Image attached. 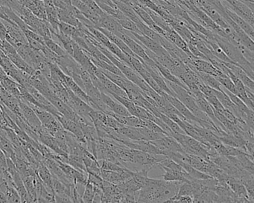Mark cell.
Returning <instances> with one entry per match:
<instances>
[{
    "instance_id": "1",
    "label": "cell",
    "mask_w": 254,
    "mask_h": 203,
    "mask_svg": "<svg viewBox=\"0 0 254 203\" xmlns=\"http://www.w3.org/2000/svg\"><path fill=\"white\" fill-rule=\"evenodd\" d=\"M213 38L216 41L220 48L223 50L226 55L235 63L240 66L247 75L254 80V65L251 64L249 61L246 60L242 55V53L239 51V49L232 44L227 38H223L217 34L213 33Z\"/></svg>"
},
{
    "instance_id": "2",
    "label": "cell",
    "mask_w": 254,
    "mask_h": 203,
    "mask_svg": "<svg viewBox=\"0 0 254 203\" xmlns=\"http://www.w3.org/2000/svg\"><path fill=\"white\" fill-rule=\"evenodd\" d=\"M165 81H166L168 87L173 92L175 97L177 98L181 103H184L192 112L194 116L197 117L199 119L203 120V121L213 123L212 119L206 114H205L204 112H202L199 109L198 106L196 104L194 98L191 96L187 89L184 88V87H181V86L178 85L175 83L170 82V81H166V80H165Z\"/></svg>"
},
{
    "instance_id": "3",
    "label": "cell",
    "mask_w": 254,
    "mask_h": 203,
    "mask_svg": "<svg viewBox=\"0 0 254 203\" xmlns=\"http://www.w3.org/2000/svg\"><path fill=\"white\" fill-rule=\"evenodd\" d=\"M117 36L121 38V39L126 43V45L129 47V49H130L137 57L142 58L144 63H146L148 66H151V65L154 64V60H151V59L147 55L146 51H145L143 46H142L139 41H136L135 38H131V37L127 35V34L125 32V30L124 32L119 33L118 35H117Z\"/></svg>"
},
{
    "instance_id": "4",
    "label": "cell",
    "mask_w": 254,
    "mask_h": 203,
    "mask_svg": "<svg viewBox=\"0 0 254 203\" xmlns=\"http://www.w3.org/2000/svg\"><path fill=\"white\" fill-rule=\"evenodd\" d=\"M19 105L23 114V120L29 124V127L35 132L37 135H40L43 130V125L37 116L36 113L32 107L23 101L19 99Z\"/></svg>"
},
{
    "instance_id": "5",
    "label": "cell",
    "mask_w": 254,
    "mask_h": 203,
    "mask_svg": "<svg viewBox=\"0 0 254 203\" xmlns=\"http://www.w3.org/2000/svg\"><path fill=\"white\" fill-rule=\"evenodd\" d=\"M188 67L196 72H203V73L209 74L212 76L216 77L222 73L221 70L217 69L210 62L203 59L191 57L190 63Z\"/></svg>"
},
{
    "instance_id": "6",
    "label": "cell",
    "mask_w": 254,
    "mask_h": 203,
    "mask_svg": "<svg viewBox=\"0 0 254 203\" xmlns=\"http://www.w3.org/2000/svg\"><path fill=\"white\" fill-rule=\"evenodd\" d=\"M56 117L60 121L61 124L65 130L72 133L83 145L85 146L87 141H86L81 127L77 123H75L72 120L69 119V118H66V117L64 116L61 113L56 115Z\"/></svg>"
},
{
    "instance_id": "7",
    "label": "cell",
    "mask_w": 254,
    "mask_h": 203,
    "mask_svg": "<svg viewBox=\"0 0 254 203\" xmlns=\"http://www.w3.org/2000/svg\"><path fill=\"white\" fill-rule=\"evenodd\" d=\"M134 172L129 169L120 170V171H111V170H102L101 169V176L103 180L108 181L111 183L118 185L126 182L133 176Z\"/></svg>"
},
{
    "instance_id": "8",
    "label": "cell",
    "mask_w": 254,
    "mask_h": 203,
    "mask_svg": "<svg viewBox=\"0 0 254 203\" xmlns=\"http://www.w3.org/2000/svg\"><path fill=\"white\" fill-rule=\"evenodd\" d=\"M94 75H96L99 78L100 82L102 83L104 88L105 89L106 94L110 95V96L111 95H117V96H121V97L128 98L126 91L120 88L117 84H114L109 78H107L99 68H98L97 70L95 72Z\"/></svg>"
},
{
    "instance_id": "9",
    "label": "cell",
    "mask_w": 254,
    "mask_h": 203,
    "mask_svg": "<svg viewBox=\"0 0 254 203\" xmlns=\"http://www.w3.org/2000/svg\"><path fill=\"white\" fill-rule=\"evenodd\" d=\"M99 28L106 29L116 35L124 32L125 30L115 18L106 13L101 16L100 19H99V25L96 29H99Z\"/></svg>"
},
{
    "instance_id": "10",
    "label": "cell",
    "mask_w": 254,
    "mask_h": 203,
    "mask_svg": "<svg viewBox=\"0 0 254 203\" xmlns=\"http://www.w3.org/2000/svg\"><path fill=\"white\" fill-rule=\"evenodd\" d=\"M224 11H225L226 14H227V17H230L233 23H236L242 30H243L251 39L254 40V31L253 26H251L246 20H244L242 17L236 14L234 11H232L229 8H224Z\"/></svg>"
},
{
    "instance_id": "11",
    "label": "cell",
    "mask_w": 254,
    "mask_h": 203,
    "mask_svg": "<svg viewBox=\"0 0 254 203\" xmlns=\"http://www.w3.org/2000/svg\"><path fill=\"white\" fill-rule=\"evenodd\" d=\"M224 63L239 79L241 80L245 87H248V89L252 90V91H254V80L251 79L240 66L235 64V63H224Z\"/></svg>"
},
{
    "instance_id": "12",
    "label": "cell",
    "mask_w": 254,
    "mask_h": 203,
    "mask_svg": "<svg viewBox=\"0 0 254 203\" xmlns=\"http://www.w3.org/2000/svg\"><path fill=\"white\" fill-rule=\"evenodd\" d=\"M178 164L181 166L184 171L187 173L189 176V180H193V179H207L212 178V176L206 173H203L200 170H197L194 167H191L187 163L183 162V161H178Z\"/></svg>"
},
{
    "instance_id": "13",
    "label": "cell",
    "mask_w": 254,
    "mask_h": 203,
    "mask_svg": "<svg viewBox=\"0 0 254 203\" xmlns=\"http://www.w3.org/2000/svg\"><path fill=\"white\" fill-rule=\"evenodd\" d=\"M117 131L126 137V139L131 141H144L142 134L139 133L137 127H128V126H122L117 129Z\"/></svg>"
},
{
    "instance_id": "14",
    "label": "cell",
    "mask_w": 254,
    "mask_h": 203,
    "mask_svg": "<svg viewBox=\"0 0 254 203\" xmlns=\"http://www.w3.org/2000/svg\"><path fill=\"white\" fill-rule=\"evenodd\" d=\"M198 78H200V81L206 84L208 87L214 89V90H218V91H222V86L221 85L218 80L212 76V75H209V74L203 73V72H196Z\"/></svg>"
},
{
    "instance_id": "15",
    "label": "cell",
    "mask_w": 254,
    "mask_h": 203,
    "mask_svg": "<svg viewBox=\"0 0 254 203\" xmlns=\"http://www.w3.org/2000/svg\"><path fill=\"white\" fill-rule=\"evenodd\" d=\"M37 173H38L40 179L42 180L44 184L48 185V186L53 187V185H52L53 175H52L50 169L47 167V166L44 162L40 163L38 170H37Z\"/></svg>"
},
{
    "instance_id": "16",
    "label": "cell",
    "mask_w": 254,
    "mask_h": 203,
    "mask_svg": "<svg viewBox=\"0 0 254 203\" xmlns=\"http://www.w3.org/2000/svg\"><path fill=\"white\" fill-rule=\"evenodd\" d=\"M137 129L139 133L142 134L144 141H147V142L158 140V139L163 138V136H167V135L163 134V133H156V132L152 131V130H149L145 127H137Z\"/></svg>"
},
{
    "instance_id": "17",
    "label": "cell",
    "mask_w": 254,
    "mask_h": 203,
    "mask_svg": "<svg viewBox=\"0 0 254 203\" xmlns=\"http://www.w3.org/2000/svg\"><path fill=\"white\" fill-rule=\"evenodd\" d=\"M111 96L114 98L115 100H117V102H120L121 104H123L128 110L130 115L137 116L136 109V105L131 100H130L128 98L121 97V96H118L117 95H111Z\"/></svg>"
},
{
    "instance_id": "18",
    "label": "cell",
    "mask_w": 254,
    "mask_h": 203,
    "mask_svg": "<svg viewBox=\"0 0 254 203\" xmlns=\"http://www.w3.org/2000/svg\"><path fill=\"white\" fill-rule=\"evenodd\" d=\"M215 78L218 80V82H219L221 85L223 87H224L226 90L231 92L232 93L237 96V91H236V87H235L233 81H231V79H230L227 75H225V74L222 72V73L220 74L219 75L215 77Z\"/></svg>"
},
{
    "instance_id": "19",
    "label": "cell",
    "mask_w": 254,
    "mask_h": 203,
    "mask_svg": "<svg viewBox=\"0 0 254 203\" xmlns=\"http://www.w3.org/2000/svg\"><path fill=\"white\" fill-rule=\"evenodd\" d=\"M44 40L45 45L47 46L52 51H53L55 54L59 56V57H63V56L68 54L67 52L61 47V46H59V44H56V43L53 41V38H45V39Z\"/></svg>"
},
{
    "instance_id": "20",
    "label": "cell",
    "mask_w": 254,
    "mask_h": 203,
    "mask_svg": "<svg viewBox=\"0 0 254 203\" xmlns=\"http://www.w3.org/2000/svg\"><path fill=\"white\" fill-rule=\"evenodd\" d=\"M5 194L8 203H21L20 195L14 188V184L8 183V189Z\"/></svg>"
},
{
    "instance_id": "21",
    "label": "cell",
    "mask_w": 254,
    "mask_h": 203,
    "mask_svg": "<svg viewBox=\"0 0 254 203\" xmlns=\"http://www.w3.org/2000/svg\"><path fill=\"white\" fill-rule=\"evenodd\" d=\"M94 195V186L87 181L85 186H84V193H83V203H93Z\"/></svg>"
},
{
    "instance_id": "22",
    "label": "cell",
    "mask_w": 254,
    "mask_h": 203,
    "mask_svg": "<svg viewBox=\"0 0 254 203\" xmlns=\"http://www.w3.org/2000/svg\"><path fill=\"white\" fill-rule=\"evenodd\" d=\"M59 32L66 35V36L72 38L74 35L76 33L78 29L68 24V23H64V22H60L59 25Z\"/></svg>"
},
{
    "instance_id": "23",
    "label": "cell",
    "mask_w": 254,
    "mask_h": 203,
    "mask_svg": "<svg viewBox=\"0 0 254 203\" xmlns=\"http://www.w3.org/2000/svg\"><path fill=\"white\" fill-rule=\"evenodd\" d=\"M143 120V127H147L149 130H152V131L156 132V133H163V134L167 135V133L161 128L159 127L155 122L153 121L148 119H142ZM168 136V135H167Z\"/></svg>"
},
{
    "instance_id": "24",
    "label": "cell",
    "mask_w": 254,
    "mask_h": 203,
    "mask_svg": "<svg viewBox=\"0 0 254 203\" xmlns=\"http://www.w3.org/2000/svg\"><path fill=\"white\" fill-rule=\"evenodd\" d=\"M106 125L108 126V127L114 129V130H117V129L121 127L122 126H123V124L118 122L114 117L109 115H107Z\"/></svg>"
},
{
    "instance_id": "25",
    "label": "cell",
    "mask_w": 254,
    "mask_h": 203,
    "mask_svg": "<svg viewBox=\"0 0 254 203\" xmlns=\"http://www.w3.org/2000/svg\"><path fill=\"white\" fill-rule=\"evenodd\" d=\"M56 203H72V199L66 193L55 194Z\"/></svg>"
},
{
    "instance_id": "26",
    "label": "cell",
    "mask_w": 254,
    "mask_h": 203,
    "mask_svg": "<svg viewBox=\"0 0 254 203\" xmlns=\"http://www.w3.org/2000/svg\"><path fill=\"white\" fill-rule=\"evenodd\" d=\"M245 122H246V124H248V127H249L251 130H254V113L253 109H249L248 112H247Z\"/></svg>"
},
{
    "instance_id": "27",
    "label": "cell",
    "mask_w": 254,
    "mask_h": 203,
    "mask_svg": "<svg viewBox=\"0 0 254 203\" xmlns=\"http://www.w3.org/2000/svg\"><path fill=\"white\" fill-rule=\"evenodd\" d=\"M0 203H8L7 201L6 196L2 191H0Z\"/></svg>"
},
{
    "instance_id": "28",
    "label": "cell",
    "mask_w": 254,
    "mask_h": 203,
    "mask_svg": "<svg viewBox=\"0 0 254 203\" xmlns=\"http://www.w3.org/2000/svg\"><path fill=\"white\" fill-rule=\"evenodd\" d=\"M245 4V2H248V7L251 8V10H253V7H254V0H241Z\"/></svg>"
}]
</instances>
